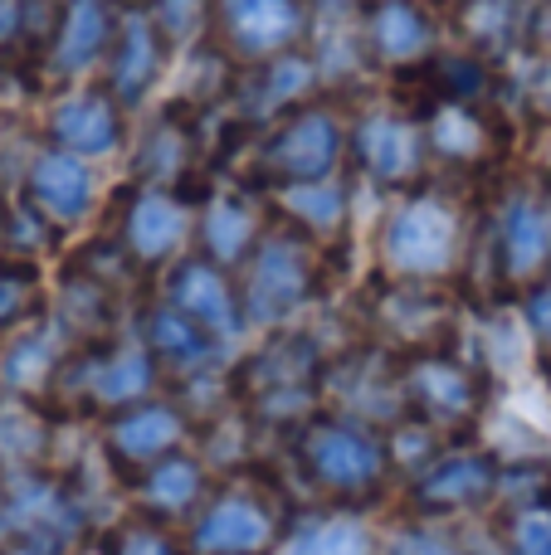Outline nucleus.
<instances>
[{"label":"nucleus","mask_w":551,"mask_h":555,"mask_svg":"<svg viewBox=\"0 0 551 555\" xmlns=\"http://www.w3.org/2000/svg\"><path fill=\"white\" fill-rule=\"evenodd\" d=\"M195 234V215L185 210V201H176L171 185H142L127 205L123 240L142 263H166L185 249V240Z\"/></svg>","instance_id":"4468645a"},{"label":"nucleus","mask_w":551,"mask_h":555,"mask_svg":"<svg viewBox=\"0 0 551 555\" xmlns=\"http://www.w3.org/2000/svg\"><path fill=\"white\" fill-rule=\"evenodd\" d=\"M35 302V278L20 269H0V326H15Z\"/></svg>","instance_id":"72a5a7b5"},{"label":"nucleus","mask_w":551,"mask_h":555,"mask_svg":"<svg viewBox=\"0 0 551 555\" xmlns=\"http://www.w3.org/2000/svg\"><path fill=\"white\" fill-rule=\"evenodd\" d=\"M54 332H39V326H29V332H20L15 341L5 346V356H0V380L10 385V390H39L44 385V375L54 371Z\"/></svg>","instance_id":"cd10ccee"},{"label":"nucleus","mask_w":551,"mask_h":555,"mask_svg":"<svg viewBox=\"0 0 551 555\" xmlns=\"http://www.w3.org/2000/svg\"><path fill=\"white\" fill-rule=\"evenodd\" d=\"M191 162V132L176 117H156L152 127L137 132L132 146V171L146 176V185H171Z\"/></svg>","instance_id":"b1692460"},{"label":"nucleus","mask_w":551,"mask_h":555,"mask_svg":"<svg viewBox=\"0 0 551 555\" xmlns=\"http://www.w3.org/2000/svg\"><path fill=\"white\" fill-rule=\"evenodd\" d=\"M195 551L201 555H259L273 546V517L249 492H225L195 521Z\"/></svg>","instance_id":"2eb2a0df"},{"label":"nucleus","mask_w":551,"mask_h":555,"mask_svg":"<svg viewBox=\"0 0 551 555\" xmlns=\"http://www.w3.org/2000/svg\"><path fill=\"white\" fill-rule=\"evenodd\" d=\"M508 551L513 555H551V507L547 502H533L513 517L508 527Z\"/></svg>","instance_id":"473e14b6"},{"label":"nucleus","mask_w":551,"mask_h":555,"mask_svg":"<svg viewBox=\"0 0 551 555\" xmlns=\"http://www.w3.org/2000/svg\"><path fill=\"white\" fill-rule=\"evenodd\" d=\"M176 64V49L166 44V35L156 29V20L146 15V5H123V20H117V39L107 49V64L98 74V83L127 107H146L156 98V88L166 83Z\"/></svg>","instance_id":"39448f33"},{"label":"nucleus","mask_w":551,"mask_h":555,"mask_svg":"<svg viewBox=\"0 0 551 555\" xmlns=\"http://www.w3.org/2000/svg\"><path fill=\"white\" fill-rule=\"evenodd\" d=\"M478 555H513V551H508V546H484Z\"/></svg>","instance_id":"79ce46f5"},{"label":"nucleus","mask_w":551,"mask_h":555,"mask_svg":"<svg viewBox=\"0 0 551 555\" xmlns=\"http://www.w3.org/2000/svg\"><path fill=\"white\" fill-rule=\"evenodd\" d=\"M39 449H44V429L35 424V414L25 404H0V463L25 468Z\"/></svg>","instance_id":"2f4dec72"},{"label":"nucleus","mask_w":551,"mask_h":555,"mask_svg":"<svg viewBox=\"0 0 551 555\" xmlns=\"http://www.w3.org/2000/svg\"><path fill=\"white\" fill-rule=\"evenodd\" d=\"M195 234H201L205 254H210L215 263H234L259 244V215H254L249 201H240V195H215L201 210V220H195Z\"/></svg>","instance_id":"5701e85b"},{"label":"nucleus","mask_w":551,"mask_h":555,"mask_svg":"<svg viewBox=\"0 0 551 555\" xmlns=\"http://www.w3.org/2000/svg\"><path fill=\"white\" fill-rule=\"evenodd\" d=\"M318 88H322V68H318V59H312V49L308 44L283 49V54L249 64V83L240 88V113L249 117V122L269 127V122H279L283 113H293V107L312 103Z\"/></svg>","instance_id":"9d476101"},{"label":"nucleus","mask_w":551,"mask_h":555,"mask_svg":"<svg viewBox=\"0 0 551 555\" xmlns=\"http://www.w3.org/2000/svg\"><path fill=\"white\" fill-rule=\"evenodd\" d=\"M464 220L445 195H406L381 215L376 254L400 278H439L459 263Z\"/></svg>","instance_id":"f03ea898"},{"label":"nucleus","mask_w":551,"mask_h":555,"mask_svg":"<svg viewBox=\"0 0 551 555\" xmlns=\"http://www.w3.org/2000/svg\"><path fill=\"white\" fill-rule=\"evenodd\" d=\"M425 142H430V162H449V166H464L478 162L488 152V117L478 103L469 98H435L425 117Z\"/></svg>","instance_id":"f3484780"},{"label":"nucleus","mask_w":551,"mask_h":555,"mask_svg":"<svg viewBox=\"0 0 551 555\" xmlns=\"http://www.w3.org/2000/svg\"><path fill=\"white\" fill-rule=\"evenodd\" d=\"M0 507H5V527H20L29 541H44V546H59V541L78 527L74 507L39 478L15 482V492H10Z\"/></svg>","instance_id":"4be33fe9"},{"label":"nucleus","mask_w":551,"mask_h":555,"mask_svg":"<svg viewBox=\"0 0 551 555\" xmlns=\"http://www.w3.org/2000/svg\"><path fill=\"white\" fill-rule=\"evenodd\" d=\"M25 20H29V0H0V49L25 35Z\"/></svg>","instance_id":"58836bf2"},{"label":"nucleus","mask_w":551,"mask_h":555,"mask_svg":"<svg viewBox=\"0 0 551 555\" xmlns=\"http://www.w3.org/2000/svg\"><path fill=\"white\" fill-rule=\"evenodd\" d=\"M142 332H146V351L162 356V361H176V365H201L205 346H210V332H205L201 322H191L176 302L146 312Z\"/></svg>","instance_id":"bb28decb"},{"label":"nucleus","mask_w":551,"mask_h":555,"mask_svg":"<svg viewBox=\"0 0 551 555\" xmlns=\"http://www.w3.org/2000/svg\"><path fill=\"white\" fill-rule=\"evenodd\" d=\"M44 137L49 146H64L84 162H107L127 146V107L103 83H68L49 103Z\"/></svg>","instance_id":"0eeeda50"},{"label":"nucleus","mask_w":551,"mask_h":555,"mask_svg":"<svg viewBox=\"0 0 551 555\" xmlns=\"http://www.w3.org/2000/svg\"><path fill=\"white\" fill-rule=\"evenodd\" d=\"M0 531H5V507H0Z\"/></svg>","instance_id":"c03bdc74"},{"label":"nucleus","mask_w":551,"mask_h":555,"mask_svg":"<svg viewBox=\"0 0 551 555\" xmlns=\"http://www.w3.org/2000/svg\"><path fill=\"white\" fill-rule=\"evenodd\" d=\"M523 98L542 122H551V49H537L533 68L523 74Z\"/></svg>","instance_id":"f704fd0d"},{"label":"nucleus","mask_w":551,"mask_h":555,"mask_svg":"<svg viewBox=\"0 0 551 555\" xmlns=\"http://www.w3.org/2000/svg\"><path fill=\"white\" fill-rule=\"evenodd\" d=\"M533 322H537V332L551 341V293H537V302H533Z\"/></svg>","instance_id":"ea45409f"},{"label":"nucleus","mask_w":551,"mask_h":555,"mask_svg":"<svg viewBox=\"0 0 551 555\" xmlns=\"http://www.w3.org/2000/svg\"><path fill=\"white\" fill-rule=\"evenodd\" d=\"M351 156V122L332 103H312L283 113L264 127L259 166L273 185H303L322 176H342V162Z\"/></svg>","instance_id":"f257e3e1"},{"label":"nucleus","mask_w":551,"mask_h":555,"mask_svg":"<svg viewBox=\"0 0 551 555\" xmlns=\"http://www.w3.org/2000/svg\"><path fill=\"white\" fill-rule=\"evenodd\" d=\"M498 259L513 283H533L551 263V205L542 195L523 191L503 205L498 220Z\"/></svg>","instance_id":"dca6fc26"},{"label":"nucleus","mask_w":551,"mask_h":555,"mask_svg":"<svg viewBox=\"0 0 551 555\" xmlns=\"http://www.w3.org/2000/svg\"><path fill=\"white\" fill-rule=\"evenodd\" d=\"M308 283H312L308 249L298 240H289V234L264 240L254 249L249 283H244V317L249 322H279L308 297Z\"/></svg>","instance_id":"9b49d317"},{"label":"nucleus","mask_w":551,"mask_h":555,"mask_svg":"<svg viewBox=\"0 0 551 555\" xmlns=\"http://www.w3.org/2000/svg\"><path fill=\"white\" fill-rule=\"evenodd\" d=\"M142 5L176 54L195 49L215 29V0H142Z\"/></svg>","instance_id":"c756f323"},{"label":"nucleus","mask_w":551,"mask_h":555,"mask_svg":"<svg viewBox=\"0 0 551 555\" xmlns=\"http://www.w3.org/2000/svg\"><path fill=\"white\" fill-rule=\"evenodd\" d=\"M113 555H176V546L162 537V531H127Z\"/></svg>","instance_id":"4c0bfd02"},{"label":"nucleus","mask_w":551,"mask_h":555,"mask_svg":"<svg viewBox=\"0 0 551 555\" xmlns=\"http://www.w3.org/2000/svg\"><path fill=\"white\" fill-rule=\"evenodd\" d=\"M390 555H459V546L439 531H400L390 541Z\"/></svg>","instance_id":"c9c22d12"},{"label":"nucleus","mask_w":551,"mask_h":555,"mask_svg":"<svg viewBox=\"0 0 551 555\" xmlns=\"http://www.w3.org/2000/svg\"><path fill=\"white\" fill-rule=\"evenodd\" d=\"M103 201V176L98 162L64 152V146H39L25 171V205L54 230H78Z\"/></svg>","instance_id":"1a4fd4ad"},{"label":"nucleus","mask_w":551,"mask_h":555,"mask_svg":"<svg viewBox=\"0 0 551 555\" xmlns=\"http://www.w3.org/2000/svg\"><path fill=\"white\" fill-rule=\"evenodd\" d=\"M181 434H185V424L171 404L142 400L107 429V443H113V453H123V459H132V463H162L166 453L181 443Z\"/></svg>","instance_id":"6ab92c4d"},{"label":"nucleus","mask_w":551,"mask_h":555,"mask_svg":"<svg viewBox=\"0 0 551 555\" xmlns=\"http://www.w3.org/2000/svg\"><path fill=\"white\" fill-rule=\"evenodd\" d=\"M279 555H376V537L361 517H322L293 531Z\"/></svg>","instance_id":"a878e982"},{"label":"nucleus","mask_w":551,"mask_h":555,"mask_svg":"<svg viewBox=\"0 0 551 555\" xmlns=\"http://www.w3.org/2000/svg\"><path fill=\"white\" fill-rule=\"evenodd\" d=\"M410 390H415L439 420H459V414H469V404H474L469 375L449 361H420L415 375H410Z\"/></svg>","instance_id":"c85d7f7f"},{"label":"nucleus","mask_w":551,"mask_h":555,"mask_svg":"<svg viewBox=\"0 0 551 555\" xmlns=\"http://www.w3.org/2000/svg\"><path fill=\"white\" fill-rule=\"evenodd\" d=\"M171 302L181 307L191 322H201L210 336H234L240 332V302H234V287L225 283V273L215 263H185L171 283Z\"/></svg>","instance_id":"a211bd4d"},{"label":"nucleus","mask_w":551,"mask_h":555,"mask_svg":"<svg viewBox=\"0 0 551 555\" xmlns=\"http://www.w3.org/2000/svg\"><path fill=\"white\" fill-rule=\"evenodd\" d=\"M117 20H123V0H59L44 44L49 74L59 83H88L93 74H103Z\"/></svg>","instance_id":"6e6552de"},{"label":"nucleus","mask_w":551,"mask_h":555,"mask_svg":"<svg viewBox=\"0 0 551 555\" xmlns=\"http://www.w3.org/2000/svg\"><path fill=\"white\" fill-rule=\"evenodd\" d=\"M351 162L376 185H410L430 166L425 122L400 107H367L351 117Z\"/></svg>","instance_id":"423d86ee"},{"label":"nucleus","mask_w":551,"mask_h":555,"mask_svg":"<svg viewBox=\"0 0 551 555\" xmlns=\"http://www.w3.org/2000/svg\"><path fill=\"white\" fill-rule=\"evenodd\" d=\"M84 390L98 404H113V410H132L152 395V351L146 346H117V351L88 361L84 371Z\"/></svg>","instance_id":"aec40b11"},{"label":"nucleus","mask_w":551,"mask_h":555,"mask_svg":"<svg viewBox=\"0 0 551 555\" xmlns=\"http://www.w3.org/2000/svg\"><path fill=\"white\" fill-rule=\"evenodd\" d=\"M279 205L312 234H337L347 224V181L342 176H322V181L279 185Z\"/></svg>","instance_id":"393cba45"},{"label":"nucleus","mask_w":551,"mask_h":555,"mask_svg":"<svg viewBox=\"0 0 551 555\" xmlns=\"http://www.w3.org/2000/svg\"><path fill=\"white\" fill-rule=\"evenodd\" d=\"M449 5H454V0H449Z\"/></svg>","instance_id":"a18cd8bd"},{"label":"nucleus","mask_w":551,"mask_h":555,"mask_svg":"<svg viewBox=\"0 0 551 555\" xmlns=\"http://www.w3.org/2000/svg\"><path fill=\"white\" fill-rule=\"evenodd\" d=\"M201 498V468L185 459H162L142 478V502L152 512H185Z\"/></svg>","instance_id":"7c9ffc66"},{"label":"nucleus","mask_w":551,"mask_h":555,"mask_svg":"<svg viewBox=\"0 0 551 555\" xmlns=\"http://www.w3.org/2000/svg\"><path fill=\"white\" fill-rule=\"evenodd\" d=\"M537 15H542L547 25H551V0H542V5H537Z\"/></svg>","instance_id":"37998d69"},{"label":"nucleus","mask_w":551,"mask_h":555,"mask_svg":"<svg viewBox=\"0 0 551 555\" xmlns=\"http://www.w3.org/2000/svg\"><path fill=\"white\" fill-rule=\"evenodd\" d=\"M0 555H54V546H44V541H15V546H5Z\"/></svg>","instance_id":"a19ab883"},{"label":"nucleus","mask_w":551,"mask_h":555,"mask_svg":"<svg viewBox=\"0 0 551 555\" xmlns=\"http://www.w3.org/2000/svg\"><path fill=\"white\" fill-rule=\"evenodd\" d=\"M312 478L332 492H367L386 473V449L361 424H322L303 443Z\"/></svg>","instance_id":"f8f14e48"},{"label":"nucleus","mask_w":551,"mask_h":555,"mask_svg":"<svg viewBox=\"0 0 551 555\" xmlns=\"http://www.w3.org/2000/svg\"><path fill=\"white\" fill-rule=\"evenodd\" d=\"M454 25L469 54L498 64L533 44L537 5L533 0H454Z\"/></svg>","instance_id":"ddd939ff"},{"label":"nucleus","mask_w":551,"mask_h":555,"mask_svg":"<svg viewBox=\"0 0 551 555\" xmlns=\"http://www.w3.org/2000/svg\"><path fill=\"white\" fill-rule=\"evenodd\" d=\"M215 39L240 64L298 49L312 39L308 0H215Z\"/></svg>","instance_id":"20e7f679"},{"label":"nucleus","mask_w":551,"mask_h":555,"mask_svg":"<svg viewBox=\"0 0 551 555\" xmlns=\"http://www.w3.org/2000/svg\"><path fill=\"white\" fill-rule=\"evenodd\" d=\"M367 0H308V15H312V29L318 25H357Z\"/></svg>","instance_id":"e433bc0d"},{"label":"nucleus","mask_w":551,"mask_h":555,"mask_svg":"<svg viewBox=\"0 0 551 555\" xmlns=\"http://www.w3.org/2000/svg\"><path fill=\"white\" fill-rule=\"evenodd\" d=\"M420 502L439 512H459V507H474L494 492V468H488L478 453H454V459H439L420 473Z\"/></svg>","instance_id":"412c9836"},{"label":"nucleus","mask_w":551,"mask_h":555,"mask_svg":"<svg viewBox=\"0 0 551 555\" xmlns=\"http://www.w3.org/2000/svg\"><path fill=\"white\" fill-rule=\"evenodd\" d=\"M367 64L386 68V74H406V68H425L445 49V29L430 0H367L357 20Z\"/></svg>","instance_id":"7ed1b4c3"}]
</instances>
